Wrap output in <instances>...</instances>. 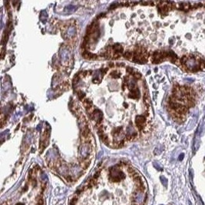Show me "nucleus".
Here are the masks:
<instances>
[{"label": "nucleus", "instance_id": "nucleus-1", "mask_svg": "<svg viewBox=\"0 0 205 205\" xmlns=\"http://www.w3.org/2000/svg\"><path fill=\"white\" fill-rule=\"evenodd\" d=\"M161 182H162L163 185L166 187V186H167V179H166L164 177H161Z\"/></svg>", "mask_w": 205, "mask_h": 205}, {"label": "nucleus", "instance_id": "nucleus-2", "mask_svg": "<svg viewBox=\"0 0 205 205\" xmlns=\"http://www.w3.org/2000/svg\"><path fill=\"white\" fill-rule=\"evenodd\" d=\"M183 157H184V154H181V156L179 157V160H181H181L183 159Z\"/></svg>", "mask_w": 205, "mask_h": 205}, {"label": "nucleus", "instance_id": "nucleus-3", "mask_svg": "<svg viewBox=\"0 0 205 205\" xmlns=\"http://www.w3.org/2000/svg\"><path fill=\"white\" fill-rule=\"evenodd\" d=\"M161 205H163V204H161Z\"/></svg>", "mask_w": 205, "mask_h": 205}]
</instances>
